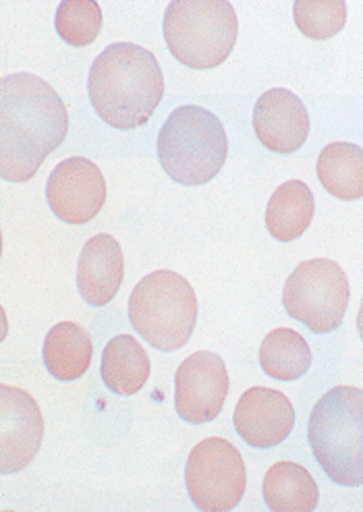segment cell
I'll use <instances>...</instances> for the list:
<instances>
[{"label": "cell", "mask_w": 363, "mask_h": 512, "mask_svg": "<svg viewBox=\"0 0 363 512\" xmlns=\"http://www.w3.org/2000/svg\"><path fill=\"white\" fill-rule=\"evenodd\" d=\"M357 332L363 340V299H361V307H359V314H357Z\"/></svg>", "instance_id": "23"}, {"label": "cell", "mask_w": 363, "mask_h": 512, "mask_svg": "<svg viewBox=\"0 0 363 512\" xmlns=\"http://www.w3.org/2000/svg\"><path fill=\"white\" fill-rule=\"evenodd\" d=\"M48 208L67 224L92 222L106 204V181L98 164L73 156L57 164L46 183Z\"/></svg>", "instance_id": "11"}, {"label": "cell", "mask_w": 363, "mask_h": 512, "mask_svg": "<svg viewBox=\"0 0 363 512\" xmlns=\"http://www.w3.org/2000/svg\"><path fill=\"white\" fill-rule=\"evenodd\" d=\"M318 179L322 187L343 202L363 197V150L347 141L328 144L318 158Z\"/></svg>", "instance_id": "19"}, {"label": "cell", "mask_w": 363, "mask_h": 512, "mask_svg": "<svg viewBox=\"0 0 363 512\" xmlns=\"http://www.w3.org/2000/svg\"><path fill=\"white\" fill-rule=\"evenodd\" d=\"M349 299L351 287L345 270L326 258L299 264L283 289L287 314L314 334L337 330L345 320Z\"/></svg>", "instance_id": "7"}, {"label": "cell", "mask_w": 363, "mask_h": 512, "mask_svg": "<svg viewBox=\"0 0 363 512\" xmlns=\"http://www.w3.org/2000/svg\"><path fill=\"white\" fill-rule=\"evenodd\" d=\"M69 133V112L52 85L32 73L0 83V175L27 183Z\"/></svg>", "instance_id": "1"}, {"label": "cell", "mask_w": 363, "mask_h": 512, "mask_svg": "<svg viewBox=\"0 0 363 512\" xmlns=\"http://www.w3.org/2000/svg\"><path fill=\"white\" fill-rule=\"evenodd\" d=\"M229 394V372L220 355L198 351L189 355L175 374V409L177 415L202 425L214 421Z\"/></svg>", "instance_id": "9"}, {"label": "cell", "mask_w": 363, "mask_h": 512, "mask_svg": "<svg viewBox=\"0 0 363 512\" xmlns=\"http://www.w3.org/2000/svg\"><path fill=\"white\" fill-rule=\"evenodd\" d=\"M262 494L272 512H314L320 502L312 473L291 461H281L268 469Z\"/></svg>", "instance_id": "17"}, {"label": "cell", "mask_w": 363, "mask_h": 512, "mask_svg": "<svg viewBox=\"0 0 363 512\" xmlns=\"http://www.w3.org/2000/svg\"><path fill=\"white\" fill-rule=\"evenodd\" d=\"M314 193L303 181H287L276 187L266 206V229L281 243L299 239L314 220Z\"/></svg>", "instance_id": "16"}, {"label": "cell", "mask_w": 363, "mask_h": 512, "mask_svg": "<svg viewBox=\"0 0 363 512\" xmlns=\"http://www.w3.org/2000/svg\"><path fill=\"white\" fill-rule=\"evenodd\" d=\"M254 131L260 144L276 154H293L310 137V115L293 92L272 88L254 106Z\"/></svg>", "instance_id": "13"}, {"label": "cell", "mask_w": 363, "mask_h": 512, "mask_svg": "<svg viewBox=\"0 0 363 512\" xmlns=\"http://www.w3.org/2000/svg\"><path fill=\"white\" fill-rule=\"evenodd\" d=\"M160 166L175 183L198 187L210 183L227 162L229 139L214 112L187 104L175 108L158 133Z\"/></svg>", "instance_id": "3"}, {"label": "cell", "mask_w": 363, "mask_h": 512, "mask_svg": "<svg viewBox=\"0 0 363 512\" xmlns=\"http://www.w3.org/2000/svg\"><path fill=\"white\" fill-rule=\"evenodd\" d=\"M44 417L36 398L21 388L0 384V473H19L38 457Z\"/></svg>", "instance_id": "10"}, {"label": "cell", "mask_w": 363, "mask_h": 512, "mask_svg": "<svg viewBox=\"0 0 363 512\" xmlns=\"http://www.w3.org/2000/svg\"><path fill=\"white\" fill-rule=\"evenodd\" d=\"M150 359L144 347L129 334H119L104 347L100 376L104 386L121 396L142 390L150 378Z\"/></svg>", "instance_id": "18"}, {"label": "cell", "mask_w": 363, "mask_h": 512, "mask_svg": "<svg viewBox=\"0 0 363 512\" xmlns=\"http://www.w3.org/2000/svg\"><path fill=\"white\" fill-rule=\"evenodd\" d=\"M123 249L113 235H96L81 249L77 262V289L81 299L102 307L113 301L123 284Z\"/></svg>", "instance_id": "14"}, {"label": "cell", "mask_w": 363, "mask_h": 512, "mask_svg": "<svg viewBox=\"0 0 363 512\" xmlns=\"http://www.w3.org/2000/svg\"><path fill=\"white\" fill-rule=\"evenodd\" d=\"M198 297L187 278L156 270L137 282L129 297V322L150 347L164 353L183 349L198 324Z\"/></svg>", "instance_id": "6"}, {"label": "cell", "mask_w": 363, "mask_h": 512, "mask_svg": "<svg viewBox=\"0 0 363 512\" xmlns=\"http://www.w3.org/2000/svg\"><path fill=\"white\" fill-rule=\"evenodd\" d=\"M94 345L86 328L75 322L52 326L44 338V365L48 374L59 382H75L92 365Z\"/></svg>", "instance_id": "15"}, {"label": "cell", "mask_w": 363, "mask_h": 512, "mask_svg": "<svg viewBox=\"0 0 363 512\" xmlns=\"http://www.w3.org/2000/svg\"><path fill=\"white\" fill-rule=\"evenodd\" d=\"M96 115L113 129L144 127L164 98V75L156 56L131 42L104 48L88 75Z\"/></svg>", "instance_id": "2"}, {"label": "cell", "mask_w": 363, "mask_h": 512, "mask_svg": "<svg viewBox=\"0 0 363 512\" xmlns=\"http://www.w3.org/2000/svg\"><path fill=\"white\" fill-rule=\"evenodd\" d=\"M260 365L272 380L295 382L310 372L312 349L299 332L278 328L264 338L260 347Z\"/></svg>", "instance_id": "20"}, {"label": "cell", "mask_w": 363, "mask_h": 512, "mask_svg": "<svg viewBox=\"0 0 363 512\" xmlns=\"http://www.w3.org/2000/svg\"><path fill=\"white\" fill-rule=\"evenodd\" d=\"M162 34L181 65L208 71L231 56L239 21L227 0H173L164 11Z\"/></svg>", "instance_id": "5"}, {"label": "cell", "mask_w": 363, "mask_h": 512, "mask_svg": "<svg viewBox=\"0 0 363 512\" xmlns=\"http://www.w3.org/2000/svg\"><path fill=\"white\" fill-rule=\"evenodd\" d=\"M235 430L251 448H274L283 444L295 428V409L289 398L274 388H249L235 407Z\"/></svg>", "instance_id": "12"}, {"label": "cell", "mask_w": 363, "mask_h": 512, "mask_svg": "<svg viewBox=\"0 0 363 512\" xmlns=\"http://www.w3.org/2000/svg\"><path fill=\"white\" fill-rule=\"evenodd\" d=\"M307 440L330 481L345 488L363 486V388L328 390L310 415Z\"/></svg>", "instance_id": "4"}, {"label": "cell", "mask_w": 363, "mask_h": 512, "mask_svg": "<svg viewBox=\"0 0 363 512\" xmlns=\"http://www.w3.org/2000/svg\"><path fill=\"white\" fill-rule=\"evenodd\" d=\"M54 27L65 44L86 48L102 32V9L94 0H63L54 15Z\"/></svg>", "instance_id": "21"}, {"label": "cell", "mask_w": 363, "mask_h": 512, "mask_svg": "<svg viewBox=\"0 0 363 512\" xmlns=\"http://www.w3.org/2000/svg\"><path fill=\"white\" fill-rule=\"evenodd\" d=\"M185 488L204 512L233 510L247 488L241 452L225 438H206L195 446L185 465Z\"/></svg>", "instance_id": "8"}, {"label": "cell", "mask_w": 363, "mask_h": 512, "mask_svg": "<svg viewBox=\"0 0 363 512\" xmlns=\"http://www.w3.org/2000/svg\"><path fill=\"white\" fill-rule=\"evenodd\" d=\"M297 30L312 40H330L347 23L345 0H297L293 5Z\"/></svg>", "instance_id": "22"}]
</instances>
